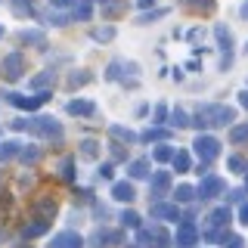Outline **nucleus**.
<instances>
[{"label": "nucleus", "mask_w": 248, "mask_h": 248, "mask_svg": "<svg viewBox=\"0 0 248 248\" xmlns=\"http://www.w3.org/2000/svg\"><path fill=\"white\" fill-rule=\"evenodd\" d=\"M232 118H236V112H232L230 106L211 103V106H202L199 108L196 124H199V127H227V124H232Z\"/></svg>", "instance_id": "nucleus-1"}, {"label": "nucleus", "mask_w": 248, "mask_h": 248, "mask_svg": "<svg viewBox=\"0 0 248 248\" xmlns=\"http://www.w3.org/2000/svg\"><path fill=\"white\" fill-rule=\"evenodd\" d=\"M13 127L16 130H28V134H37L44 140H62V127L53 118H34V121L19 118V121H13Z\"/></svg>", "instance_id": "nucleus-2"}, {"label": "nucleus", "mask_w": 248, "mask_h": 248, "mask_svg": "<svg viewBox=\"0 0 248 248\" xmlns=\"http://www.w3.org/2000/svg\"><path fill=\"white\" fill-rule=\"evenodd\" d=\"M230 220H232V211L227 205L214 208V211L208 214V227H205V239H208V242H217V239H220V227H230Z\"/></svg>", "instance_id": "nucleus-3"}, {"label": "nucleus", "mask_w": 248, "mask_h": 248, "mask_svg": "<svg viewBox=\"0 0 248 248\" xmlns=\"http://www.w3.org/2000/svg\"><path fill=\"white\" fill-rule=\"evenodd\" d=\"M124 242V232L121 230H108V227H99L90 232V245L93 248H118Z\"/></svg>", "instance_id": "nucleus-4"}, {"label": "nucleus", "mask_w": 248, "mask_h": 248, "mask_svg": "<svg viewBox=\"0 0 248 248\" xmlns=\"http://www.w3.org/2000/svg\"><path fill=\"white\" fill-rule=\"evenodd\" d=\"M22 72H25V56L22 53H10V56L0 62V78L3 81H19Z\"/></svg>", "instance_id": "nucleus-5"}, {"label": "nucleus", "mask_w": 248, "mask_h": 248, "mask_svg": "<svg viewBox=\"0 0 248 248\" xmlns=\"http://www.w3.org/2000/svg\"><path fill=\"white\" fill-rule=\"evenodd\" d=\"M192 146H196V155L205 161V165H208V161H214L217 155H220V140H214V137H208V134H205V137L199 134Z\"/></svg>", "instance_id": "nucleus-6"}, {"label": "nucleus", "mask_w": 248, "mask_h": 248, "mask_svg": "<svg viewBox=\"0 0 248 248\" xmlns=\"http://www.w3.org/2000/svg\"><path fill=\"white\" fill-rule=\"evenodd\" d=\"M140 242H146V248H152V242H155V248H168L170 239L161 227H146V230H140Z\"/></svg>", "instance_id": "nucleus-7"}, {"label": "nucleus", "mask_w": 248, "mask_h": 248, "mask_svg": "<svg viewBox=\"0 0 248 248\" xmlns=\"http://www.w3.org/2000/svg\"><path fill=\"white\" fill-rule=\"evenodd\" d=\"M223 189H227V186H223L220 177L205 174V180H202V186H199V196H202V199H214V196H220Z\"/></svg>", "instance_id": "nucleus-8"}, {"label": "nucleus", "mask_w": 248, "mask_h": 248, "mask_svg": "<svg viewBox=\"0 0 248 248\" xmlns=\"http://www.w3.org/2000/svg\"><path fill=\"white\" fill-rule=\"evenodd\" d=\"M199 242V230L192 227V223H183L180 230H177V239H174V245L177 248H192Z\"/></svg>", "instance_id": "nucleus-9"}, {"label": "nucleus", "mask_w": 248, "mask_h": 248, "mask_svg": "<svg viewBox=\"0 0 248 248\" xmlns=\"http://www.w3.org/2000/svg\"><path fill=\"white\" fill-rule=\"evenodd\" d=\"M46 99H50V93H37V96H28V99L19 96V93H10V103L19 106V108H28V112H31V108H37V106H44Z\"/></svg>", "instance_id": "nucleus-10"}, {"label": "nucleus", "mask_w": 248, "mask_h": 248, "mask_svg": "<svg viewBox=\"0 0 248 248\" xmlns=\"http://www.w3.org/2000/svg\"><path fill=\"white\" fill-rule=\"evenodd\" d=\"M50 248H81V236L75 230H62L59 236H53Z\"/></svg>", "instance_id": "nucleus-11"}, {"label": "nucleus", "mask_w": 248, "mask_h": 248, "mask_svg": "<svg viewBox=\"0 0 248 248\" xmlns=\"http://www.w3.org/2000/svg\"><path fill=\"white\" fill-rule=\"evenodd\" d=\"M149 189H152V196L155 199H161V196H168V189H170V174L168 170H158V174L152 177V183H149Z\"/></svg>", "instance_id": "nucleus-12"}, {"label": "nucleus", "mask_w": 248, "mask_h": 248, "mask_svg": "<svg viewBox=\"0 0 248 248\" xmlns=\"http://www.w3.org/2000/svg\"><path fill=\"white\" fill-rule=\"evenodd\" d=\"M152 217H155V220H180V208L158 202V205H152Z\"/></svg>", "instance_id": "nucleus-13"}, {"label": "nucleus", "mask_w": 248, "mask_h": 248, "mask_svg": "<svg viewBox=\"0 0 248 248\" xmlns=\"http://www.w3.org/2000/svg\"><path fill=\"white\" fill-rule=\"evenodd\" d=\"M112 196L118 199V202H134V199H137V192H134V186H130L127 180H118V183L112 186Z\"/></svg>", "instance_id": "nucleus-14"}, {"label": "nucleus", "mask_w": 248, "mask_h": 248, "mask_svg": "<svg viewBox=\"0 0 248 248\" xmlns=\"http://www.w3.org/2000/svg\"><path fill=\"white\" fill-rule=\"evenodd\" d=\"M96 112V106L87 103V99H75V103H68V115H93Z\"/></svg>", "instance_id": "nucleus-15"}, {"label": "nucleus", "mask_w": 248, "mask_h": 248, "mask_svg": "<svg viewBox=\"0 0 248 248\" xmlns=\"http://www.w3.org/2000/svg\"><path fill=\"white\" fill-rule=\"evenodd\" d=\"M183 6L186 10H192V13H214V0H183Z\"/></svg>", "instance_id": "nucleus-16"}, {"label": "nucleus", "mask_w": 248, "mask_h": 248, "mask_svg": "<svg viewBox=\"0 0 248 248\" xmlns=\"http://www.w3.org/2000/svg\"><path fill=\"white\" fill-rule=\"evenodd\" d=\"M46 230H50V223H46V220H37V223H28V227H22V236H25V239H34V236H44Z\"/></svg>", "instance_id": "nucleus-17"}, {"label": "nucleus", "mask_w": 248, "mask_h": 248, "mask_svg": "<svg viewBox=\"0 0 248 248\" xmlns=\"http://www.w3.org/2000/svg\"><path fill=\"white\" fill-rule=\"evenodd\" d=\"M108 134H112V137H118L121 143H134V140H137V134H134V130H127V127H118V124H112V127H108Z\"/></svg>", "instance_id": "nucleus-18"}, {"label": "nucleus", "mask_w": 248, "mask_h": 248, "mask_svg": "<svg viewBox=\"0 0 248 248\" xmlns=\"http://www.w3.org/2000/svg\"><path fill=\"white\" fill-rule=\"evenodd\" d=\"M174 168H177V174H186V170L192 168L189 152H177V155H174Z\"/></svg>", "instance_id": "nucleus-19"}, {"label": "nucleus", "mask_w": 248, "mask_h": 248, "mask_svg": "<svg viewBox=\"0 0 248 248\" xmlns=\"http://www.w3.org/2000/svg\"><path fill=\"white\" fill-rule=\"evenodd\" d=\"M22 44H37V46H46V37H44V31H22Z\"/></svg>", "instance_id": "nucleus-20"}, {"label": "nucleus", "mask_w": 248, "mask_h": 248, "mask_svg": "<svg viewBox=\"0 0 248 248\" xmlns=\"http://www.w3.org/2000/svg\"><path fill=\"white\" fill-rule=\"evenodd\" d=\"M174 155H177V152H174V149H170V146H168V143H161V146H158V149H155V152H152V158H155V161H174Z\"/></svg>", "instance_id": "nucleus-21"}, {"label": "nucleus", "mask_w": 248, "mask_h": 248, "mask_svg": "<svg viewBox=\"0 0 248 248\" xmlns=\"http://www.w3.org/2000/svg\"><path fill=\"white\" fill-rule=\"evenodd\" d=\"M46 84H56V72H50V68H46L44 75L31 78V87H46Z\"/></svg>", "instance_id": "nucleus-22"}, {"label": "nucleus", "mask_w": 248, "mask_h": 248, "mask_svg": "<svg viewBox=\"0 0 248 248\" xmlns=\"http://www.w3.org/2000/svg\"><path fill=\"white\" fill-rule=\"evenodd\" d=\"M16 152H19V143H16V140H10V143H0V161H10Z\"/></svg>", "instance_id": "nucleus-23"}, {"label": "nucleus", "mask_w": 248, "mask_h": 248, "mask_svg": "<svg viewBox=\"0 0 248 248\" xmlns=\"http://www.w3.org/2000/svg\"><path fill=\"white\" fill-rule=\"evenodd\" d=\"M99 155V146L93 143V140H84L81 143V158H96Z\"/></svg>", "instance_id": "nucleus-24"}, {"label": "nucleus", "mask_w": 248, "mask_h": 248, "mask_svg": "<svg viewBox=\"0 0 248 248\" xmlns=\"http://www.w3.org/2000/svg\"><path fill=\"white\" fill-rule=\"evenodd\" d=\"M10 6H13V13H16V16H22V19H25V16L31 13V0H10Z\"/></svg>", "instance_id": "nucleus-25"}, {"label": "nucleus", "mask_w": 248, "mask_h": 248, "mask_svg": "<svg viewBox=\"0 0 248 248\" xmlns=\"http://www.w3.org/2000/svg\"><path fill=\"white\" fill-rule=\"evenodd\" d=\"M242 140H248V124H239V127H232L230 130V143H242Z\"/></svg>", "instance_id": "nucleus-26"}, {"label": "nucleus", "mask_w": 248, "mask_h": 248, "mask_svg": "<svg viewBox=\"0 0 248 248\" xmlns=\"http://www.w3.org/2000/svg\"><path fill=\"white\" fill-rule=\"evenodd\" d=\"M127 170H130V177H146V170H149V161H146V158H137Z\"/></svg>", "instance_id": "nucleus-27"}, {"label": "nucleus", "mask_w": 248, "mask_h": 248, "mask_svg": "<svg viewBox=\"0 0 248 248\" xmlns=\"http://www.w3.org/2000/svg\"><path fill=\"white\" fill-rule=\"evenodd\" d=\"M174 199L177 202H192V199H196V189H192V186H177Z\"/></svg>", "instance_id": "nucleus-28"}, {"label": "nucleus", "mask_w": 248, "mask_h": 248, "mask_svg": "<svg viewBox=\"0 0 248 248\" xmlns=\"http://www.w3.org/2000/svg\"><path fill=\"white\" fill-rule=\"evenodd\" d=\"M115 28H93V41H112Z\"/></svg>", "instance_id": "nucleus-29"}, {"label": "nucleus", "mask_w": 248, "mask_h": 248, "mask_svg": "<svg viewBox=\"0 0 248 248\" xmlns=\"http://www.w3.org/2000/svg\"><path fill=\"white\" fill-rule=\"evenodd\" d=\"M22 161H28V165H37V161H41V149H22Z\"/></svg>", "instance_id": "nucleus-30"}, {"label": "nucleus", "mask_w": 248, "mask_h": 248, "mask_svg": "<svg viewBox=\"0 0 248 248\" xmlns=\"http://www.w3.org/2000/svg\"><path fill=\"white\" fill-rule=\"evenodd\" d=\"M121 223H124V227H140V214L137 211H124L121 214Z\"/></svg>", "instance_id": "nucleus-31"}, {"label": "nucleus", "mask_w": 248, "mask_h": 248, "mask_svg": "<svg viewBox=\"0 0 248 248\" xmlns=\"http://www.w3.org/2000/svg\"><path fill=\"white\" fill-rule=\"evenodd\" d=\"M75 158H65V161H62V170H59V174H62V180H72V177H75Z\"/></svg>", "instance_id": "nucleus-32"}, {"label": "nucleus", "mask_w": 248, "mask_h": 248, "mask_svg": "<svg viewBox=\"0 0 248 248\" xmlns=\"http://www.w3.org/2000/svg\"><path fill=\"white\" fill-rule=\"evenodd\" d=\"M87 81H90V75H87V72L72 75V78H68V87H81V84H87Z\"/></svg>", "instance_id": "nucleus-33"}, {"label": "nucleus", "mask_w": 248, "mask_h": 248, "mask_svg": "<svg viewBox=\"0 0 248 248\" xmlns=\"http://www.w3.org/2000/svg\"><path fill=\"white\" fill-rule=\"evenodd\" d=\"M174 124L177 127H186V124H189V115H186L183 108H174Z\"/></svg>", "instance_id": "nucleus-34"}, {"label": "nucleus", "mask_w": 248, "mask_h": 248, "mask_svg": "<svg viewBox=\"0 0 248 248\" xmlns=\"http://www.w3.org/2000/svg\"><path fill=\"white\" fill-rule=\"evenodd\" d=\"M165 137H168V130H146L140 140H143V143H149V140H165Z\"/></svg>", "instance_id": "nucleus-35"}, {"label": "nucleus", "mask_w": 248, "mask_h": 248, "mask_svg": "<svg viewBox=\"0 0 248 248\" xmlns=\"http://www.w3.org/2000/svg\"><path fill=\"white\" fill-rule=\"evenodd\" d=\"M230 168H232V170L239 174V170L245 168V158H242V155H232V158H230Z\"/></svg>", "instance_id": "nucleus-36"}, {"label": "nucleus", "mask_w": 248, "mask_h": 248, "mask_svg": "<svg viewBox=\"0 0 248 248\" xmlns=\"http://www.w3.org/2000/svg\"><path fill=\"white\" fill-rule=\"evenodd\" d=\"M168 10H155V13H146L143 16V19H140V22H152V19H161V16H165Z\"/></svg>", "instance_id": "nucleus-37"}, {"label": "nucleus", "mask_w": 248, "mask_h": 248, "mask_svg": "<svg viewBox=\"0 0 248 248\" xmlns=\"http://www.w3.org/2000/svg\"><path fill=\"white\" fill-rule=\"evenodd\" d=\"M239 223H242V227H248V202L239 208Z\"/></svg>", "instance_id": "nucleus-38"}, {"label": "nucleus", "mask_w": 248, "mask_h": 248, "mask_svg": "<svg viewBox=\"0 0 248 248\" xmlns=\"http://www.w3.org/2000/svg\"><path fill=\"white\" fill-rule=\"evenodd\" d=\"M165 115H168V108H165V106H155V124L165 121Z\"/></svg>", "instance_id": "nucleus-39"}, {"label": "nucleus", "mask_w": 248, "mask_h": 248, "mask_svg": "<svg viewBox=\"0 0 248 248\" xmlns=\"http://www.w3.org/2000/svg\"><path fill=\"white\" fill-rule=\"evenodd\" d=\"M56 10H65V6H75V0H50Z\"/></svg>", "instance_id": "nucleus-40"}, {"label": "nucleus", "mask_w": 248, "mask_h": 248, "mask_svg": "<svg viewBox=\"0 0 248 248\" xmlns=\"http://www.w3.org/2000/svg\"><path fill=\"white\" fill-rule=\"evenodd\" d=\"M239 99H242V106L248 108V90H245V93H242V96H239Z\"/></svg>", "instance_id": "nucleus-41"}, {"label": "nucleus", "mask_w": 248, "mask_h": 248, "mask_svg": "<svg viewBox=\"0 0 248 248\" xmlns=\"http://www.w3.org/2000/svg\"><path fill=\"white\" fill-rule=\"evenodd\" d=\"M84 3H90V0H84ZM93 3H112V0H93Z\"/></svg>", "instance_id": "nucleus-42"}, {"label": "nucleus", "mask_w": 248, "mask_h": 248, "mask_svg": "<svg viewBox=\"0 0 248 248\" xmlns=\"http://www.w3.org/2000/svg\"><path fill=\"white\" fill-rule=\"evenodd\" d=\"M149 3H155V0H140V6H149Z\"/></svg>", "instance_id": "nucleus-43"}, {"label": "nucleus", "mask_w": 248, "mask_h": 248, "mask_svg": "<svg viewBox=\"0 0 248 248\" xmlns=\"http://www.w3.org/2000/svg\"><path fill=\"white\" fill-rule=\"evenodd\" d=\"M242 16H245V19H248V3H245V6H242Z\"/></svg>", "instance_id": "nucleus-44"}, {"label": "nucleus", "mask_w": 248, "mask_h": 248, "mask_svg": "<svg viewBox=\"0 0 248 248\" xmlns=\"http://www.w3.org/2000/svg\"><path fill=\"white\" fill-rule=\"evenodd\" d=\"M0 37H3V25H0Z\"/></svg>", "instance_id": "nucleus-45"}, {"label": "nucleus", "mask_w": 248, "mask_h": 248, "mask_svg": "<svg viewBox=\"0 0 248 248\" xmlns=\"http://www.w3.org/2000/svg\"><path fill=\"white\" fill-rule=\"evenodd\" d=\"M19 248H28V245H19Z\"/></svg>", "instance_id": "nucleus-46"}, {"label": "nucleus", "mask_w": 248, "mask_h": 248, "mask_svg": "<svg viewBox=\"0 0 248 248\" xmlns=\"http://www.w3.org/2000/svg\"><path fill=\"white\" fill-rule=\"evenodd\" d=\"M245 186H248V180H245Z\"/></svg>", "instance_id": "nucleus-47"}]
</instances>
